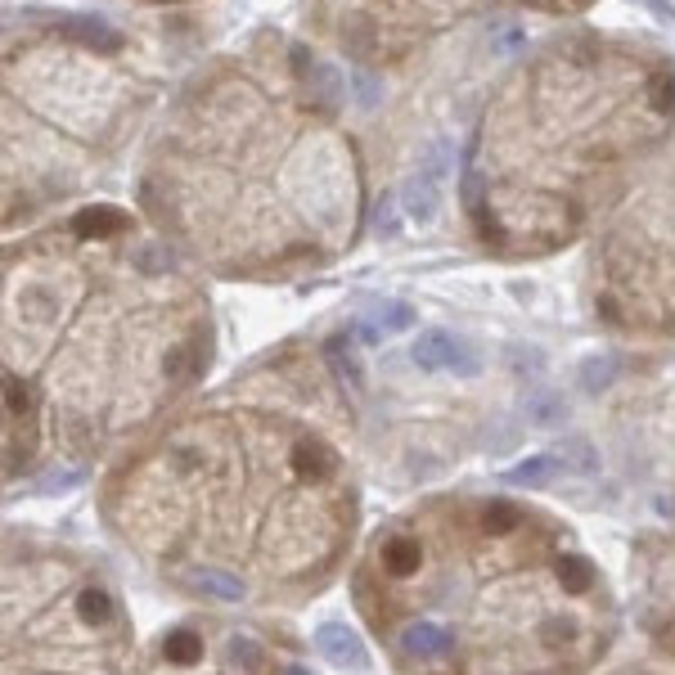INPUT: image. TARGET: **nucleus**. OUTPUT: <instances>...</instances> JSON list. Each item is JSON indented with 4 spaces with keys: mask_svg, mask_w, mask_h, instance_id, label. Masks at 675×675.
<instances>
[{
    "mask_svg": "<svg viewBox=\"0 0 675 675\" xmlns=\"http://www.w3.org/2000/svg\"><path fill=\"white\" fill-rule=\"evenodd\" d=\"M99 513L189 599L293 608L324 594L360 531L342 374L306 338L270 347L126 450Z\"/></svg>",
    "mask_w": 675,
    "mask_h": 675,
    "instance_id": "obj_1",
    "label": "nucleus"
},
{
    "mask_svg": "<svg viewBox=\"0 0 675 675\" xmlns=\"http://www.w3.org/2000/svg\"><path fill=\"white\" fill-rule=\"evenodd\" d=\"M0 315L5 482L122 459L198 392L216 351L194 266L113 203L9 243Z\"/></svg>",
    "mask_w": 675,
    "mask_h": 675,
    "instance_id": "obj_2",
    "label": "nucleus"
},
{
    "mask_svg": "<svg viewBox=\"0 0 675 675\" xmlns=\"http://www.w3.org/2000/svg\"><path fill=\"white\" fill-rule=\"evenodd\" d=\"M140 216L212 279L288 284L342 261L369 212L338 72L257 27L171 90L140 162Z\"/></svg>",
    "mask_w": 675,
    "mask_h": 675,
    "instance_id": "obj_3",
    "label": "nucleus"
},
{
    "mask_svg": "<svg viewBox=\"0 0 675 675\" xmlns=\"http://www.w3.org/2000/svg\"><path fill=\"white\" fill-rule=\"evenodd\" d=\"M351 603L401 675H594L621 635L576 531L477 491L392 513L360 549Z\"/></svg>",
    "mask_w": 675,
    "mask_h": 675,
    "instance_id": "obj_4",
    "label": "nucleus"
},
{
    "mask_svg": "<svg viewBox=\"0 0 675 675\" xmlns=\"http://www.w3.org/2000/svg\"><path fill=\"white\" fill-rule=\"evenodd\" d=\"M675 59L635 36L572 27L531 45L486 95L464 153V221L482 252L572 248L666 153Z\"/></svg>",
    "mask_w": 675,
    "mask_h": 675,
    "instance_id": "obj_5",
    "label": "nucleus"
},
{
    "mask_svg": "<svg viewBox=\"0 0 675 675\" xmlns=\"http://www.w3.org/2000/svg\"><path fill=\"white\" fill-rule=\"evenodd\" d=\"M167 90V63L104 18L23 14L5 32V230L90 194Z\"/></svg>",
    "mask_w": 675,
    "mask_h": 675,
    "instance_id": "obj_6",
    "label": "nucleus"
},
{
    "mask_svg": "<svg viewBox=\"0 0 675 675\" xmlns=\"http://www.w3.org/2000/svg\"><path fill=\"white\" fill-rule=\"evenodd\" d=\"M131 612L95 554L5 536V675H131Z\"/></svg>",
    "mask_w": 675,
    "mask_h": 675,
    "instance_id": "obj_7",
    "label": "nucleus"
},
{
    "mask_svg": "<svg viewBox=\"0 0 675 675\" xmlns=\"http://www.w3.org/2000/svg\"><path fill=\"white\" fill-rule=\"evenodd\" d=\"M590 311L626 338H675V140L590 234Z\"/></svg>",
    "mask_w": 675,
    "mask_h": 675,
    "instance_id": "obj_8",
    "label": "nucleus"
},
{
    "mask_svg": "<svg viewBox=\"0 0 675 675\" xmlns=\"http://www.w3.org/2000/svg\"><path fill=\"white\" fill-rule=\"evenodd\" d=\"M594 0H302V23L315 41L365 68H401L419 50H428L450 27L477 14H545L576 18Z\"/></svg>",
    "mask_w": 675,
    "mask_h": 675,
    "instance_id": "obj_9",
    "label": "nucleus"
},
{
    "mask_svg": "<svg viewBox=\"0 0 675 675\" xmlns=\"http://www.w3.org/2000/svg\"><path fill=\"white\" fill-rule=\"evenodd\" d=\"M140 675H315L288 626L234 612H194L153 639Z\"/></svg>",
    "mask_w": 675,
    "mask_h": 675,
    "instance_id": "obj_10",
    "label": "nucleus"
},
{
    "mask_svg": "<svg viewBox=\"0 0 675 675\" xmlns=\"http://www.w3.org/2000/svg\"><path fill=\"white\" fill-rule=\"evenodd\" d=\"M635 567V612L653 644L675 662V527L644 531L630 549Z\"/></svg>",
    "mask_w": 675,
    "mask_h": 675,
    "instance_id": "obj_11",
    "label": "nucleus"
},
{
    "mask_svg": "<svg viewBox=\"0 0 675 675\" xmlns=\"http://www.w3.org/2000/svg\"><path fill=\"white\" fill-rule=\"evenodd\" d=\"M410 360L419 369H450V374H459V378L482 369V356H477L464 338H455V333H446V329H423L410 347Z\"/></svg>",
    "mask_w": 675,
    "mask_h": 675,
    "instance_id": "obj_12",
    "label": "nucleus"
},
{
    "mask_svg": "<svg viewBox=\"0 0 675 675\" xmlns=\"http://www.w3.org/2000/svg\"><path fill=\"white\" fill-rule=\"evenodd\" d=\"M315 648H320L333 666H342V671H365L369 666L365 644H360L347 626H338V621H324V626L315 630Z\"/></svg>",
    "mask_w": 675,
    "mask_h": 675,
    "instance_id": "obj_13",
    "label": "nucleus"
},
{
    "mask_svg": "<svg viewBox=\"0 0 675 675\" xmlns=\"http://www.w3.org/2000/svg\"><path fill=\"white\" fill-rule=\"evenodd\" d=\"M441 207V180L428 176V171H414L410 185H405V212L410 221H432Z\"/></svg>",
    "mask_w": 675,
    "mask_h": 675,
    "instance_id": "obj_14",
    "label": "nucleus"
},
{
    "mask_svg": "<svg viewBox=\"0 0 675 675\" xmlns=\"http://www.w3.org/2000/svg\"><path fill=\"white\" fill-rule=\"evenodd\" d=\"M414 324V306L410 302H378L374 306V320L360 329V338L374 347V342H383L387 333H401V329H410Z\"/></svg>",
    "mask_w": 675,
    "mask_h": 675,
    "instance_id": "obj_15",
    "label": "nucleus"
},
{
    "mask_svg": "<svg viewBox=\"0 0 675 675\" xmlns=\"http://www.w3.org/2000/svg\"><path fill=\"white\" fill-rule=\"evenodd\" d=\"M522 419L536 423V428H554V423L567 419V401L558 392H549V387H536V392H527V401H522Z\"/></svg>",
    "mask_w": 675,
    "mask_h": 675,
    "instance_id": "obj_16",
    "label": "nucleus"
},
{
    "mask_svg": "<svg viewBox=\"0 0 675 675\" xmlns=\"http://www.w3.org/2000/svg\"><path fill=\"white\" fill-rule=\"evenodd\" d=\"M621 374V360L612 356V351H594V356L581 360V387L585 392H603V387H612Z\"/></svg>",
    "mask_w": 675,
    "mask_h": 675,
    "instance_id": "obj_17",
    "label": "nucleus"
},
{
    "mask_svg": "<svg viewBox=\"0 0 675 675\" xmlns=\"http://www.w3.org/2000/svg\"><path fill=\"white\" fill-rule=\"evenodd\" d=\"M558 464H563L558 455H531V459H522V464H513L509 473H504V482L509 486H545L549 477L558 473Z\"/></svg>",
    "mask_w": 675,
    "mask_h": 675,
    "instance_id": "obj_18",
    "label": "nucleus"
},
{
    "mask_svg": "<svg viewBox=\"0 0 675 675\" xmlns=\"http://www.w3.org/2000/svg\"><path fill=\"white\" fill-rule=\"evenodd\" d=\"M608 675H675V662H626Z\"/></svg>",
    "mask_w": 675,
    "mask_h": 675,
    "instance_id": "obj_19",
    "label": "nucleus"
},
{
    "mask_svg": "<svg viewBox=\"0 0 675 675\" xmlns=\"http://www.w3.org/2000/svg\"><path fill=\"white\" fill-rule=\"evenodd\" d=\"M378 230L392 234V203H383V212H378Z\"/></svg>",
    "mask_w": 675,
    "mask_h": 675,
    "instance_id": "obj_20",
    "label": "nucleus"
},
{
    "mask_svg": "<svg viewBox=\"0 0 675 675\" xmlns=\"http://www.w3.org/2000/svg\"><path fill=\"white\" fill-rule=\"evenodd\" d=\"M135 5H189V0H135Z\"/></svg>",
    "mask_w": 675,
    "mask_h": 675,
    "instance_id": "obj_21",
    "label": "nucleus"
}]
</instances>
